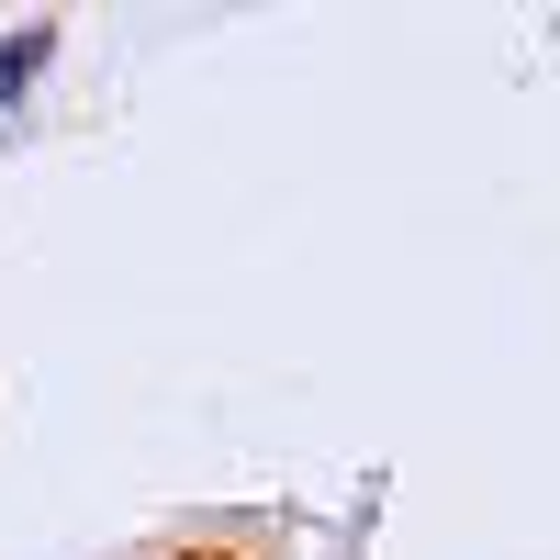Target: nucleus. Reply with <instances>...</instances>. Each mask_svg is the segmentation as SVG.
<instances>
[{"label":"nucleus","mask_w":560,"mask_h":560,"mask_svg":"<svg viewBox=\"0 0 560 560\" xmlns=\"http://www.w3.org/2000/svg\"><path fill=\"white\" fill-rule=\"evenodd\" d=\"M179 560H258V549H179Z\"/></svg>","instance_id":"nucleus-1"}]
</instances>
